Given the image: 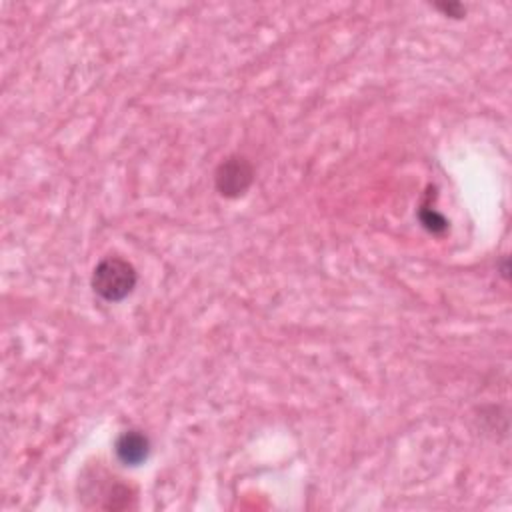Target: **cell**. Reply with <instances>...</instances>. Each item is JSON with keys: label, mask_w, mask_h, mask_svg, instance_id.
<instances>
[{"label": "cell", "mask_w": 512, "mask_h": 512, "mask_svg": "<svg viewBox=\"0 0 512 512\" xmlns=\"http://www.w3.org/2000/svg\"><path fill=\"white\" fill-rule=\"evenodd\" d=\"M115 453L125 467H140L150 455V440L140 430H126L118 437Z\"/></svg>", "instance_id": "3"}, {"label": "cell", "mask_w": 512, "mask_h": 512, "mask_svg": "<svg viewBox=\"0 0 512 512\" xmlns=\"http://www.w3.org/2000/svg\"><path fill=\"white\" fill-rule=\"evenodd\" d=\"M418 220H420V225H423V228L427 230V233L430 235H445L447 230H448V220L438 213V210L428 203V198L425 200L423 205H420V210H418Z\"/></svg>", "instance_id": "4"}, {"label": "cell", "mask_w": 512, "mask_h": 512, "mask_svg": "<svg viewBox=\"0 0 512 512\" xmlns=\"http://www.w3.org/2000/svg\"><path fill=\"white\" fill-rule=\"evenodd\" d=\"M437 10L440 13L450 16V18H463L467 15V8L458 3H443V5H437Z\"/></svg>", "instance_id": "5"}, {"label": "cell", "mask_w": 512, "mask_h": 512, "mask_svg": "<svg viewBox=\"0 0 512 512\" xmlns=\"http://www.w3.org/2000/svg\"><path fill=\"white\" fill-rule=\"evenodd\" d=\"M255 180V168L245 156H228L218 165L215 186L220 196L240 198L248 193Z\"/></svg>", "instance_id": "2"}, {"label": "cell", "mask_w": 512, "mask_h": 512, "mask_svg": "<svg viewBox=\"0 0 512 512\" xmlns=\"http://www.w3.org/2000/svg\"><path fill=\"white\" fill-rule=\"evenodd\" d=\"M138 276L136 268L120 256H106L100 260L93 273L95 293L106 303H120L133 295Z\"/></svg>", "instance_id": "1"}]
</instances>
